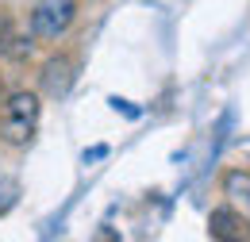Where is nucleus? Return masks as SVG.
<instances>
[{
  "instance_id": "20e7f679",
  "label": "nucleus",
  "mask_w": 250,
  "mask_h": 242,
  "mask_svg": "<svg viewBox=\"0 0 250 242\" xmlns=\"http://www.w3.org/2000/svg\"><path fill=\"white\" fill-rule=\"evenodd\" d=\"M0 54L12 61H23L31 58V42H27V35L16 27V20H12V12H0Z\"/></svg>"
},
{
  "instance_id": "423d86ee",
  "label": "nucleus",
  "mask_w": 250,
  "mask_h": 242,
  "mask_svg": "<svg viewBox=\"0 0 250 242\" xmlns=\"http://www.w3.org/2000/svg\"><path fill=\"white\" fill-rule=\"evenodd\" d=\"M243 227H247V219L235 212L231 204H223V208H216L208 215V235L212 239H243Z\"/></svg>"
},
{
  "instance_id": "7ed1b4c3",
  "label": "nucleus",
  "mask_w": 250,
  "mask_h": 242,
  "mask_svg": "<svg viewBox=\"0 0 250 242\" xmlns=\"http://www.w3.org/2000/svg\"><path fill=\"white\" fill-rule=\"evenodd\" d=\"M73 77H77V61L58 54V58H50L42 65V89L50 92V96H65L69 85H73Z\"/></svg>"
},
{
  "instance_id": "0eeeda50",
  "label": "nucleus",
  "mask_w": 250,
  "mask_h": 242,
  "mask_svg": "<svg viewBox=\"0 0 250 242\" xmlns=\"http://www.w3.org/2000/svg\"><path fill=\"white\" fill-rule=\"evenodd\" d=\"M16 200H20V184L12 181V177H0V215L12 212V208H16Z\"/></svg>"
},
{
  "instance_id": "f257e3e1",
  "label": "nucleus",
  "mask_w": 250,
  "mask_h": 242,
  "mask_svg": "<svg viewBox=\"0 0 250 242\" xmlns=\"http://www.w3.org/2000/svg\"><path fill=\"white\" fill-rule=\"evenodd\" d=\"M39 120H42L39 92L16 89L12 96L0 100V142L12 146V150H27V146L35 142Z\"/></svg>"
},
{
  "instance_id": "f03ea898",
  "label": "nucleus",
  "mask_w": 250,
  "mask_h": 242,
  "mask_svg": "<svg viewBox=\"0 0 250 242\" xmlns=\"http://www.w3.org/2000/svg\"><path fill=\"white\" fill-rule=\"evenodd\" d=\"M73 20H77V0H35L27 27L42 42H58L65 31L73 27Z\"/></svg>"
},
{
  "instance_id": "6e6552de",
  "label": "nucleus",
  "mask_w": 250,
  "mask_h": 242,
  "mask_svg": "<svg viewBox=\"0 0 250 242\" xmlns=\"http://www.w3.org/2000/svg\"><path fill=\"white\" fill-rule=\"evenodd\" d=\"M0 100H4V85H0Z\"/></svg>"
},
{
  "instance_id": "39448f33",
  "label": "nucleus",
  "mask_w": 250,
  "mask_h": 242,
  "mask_svg": "<svg viewBox=\"0 0 250 242\" xmlns=\"http://www.w3.org/2000/svg\"><path fill=\"white\" fill-rule=\"evenodd\" d=\"M223 196H227V204L250 223V173L247 169H231V173L223 177Z\"/></svg>"
}]
</instances>
